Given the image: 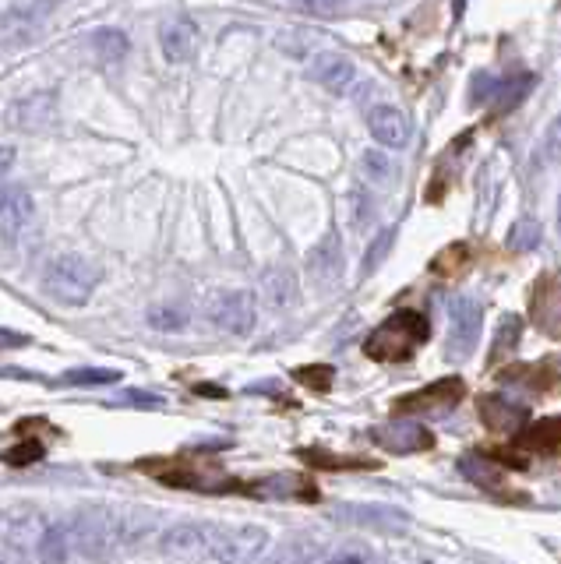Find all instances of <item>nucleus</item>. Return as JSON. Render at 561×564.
Masks as SVG:
<instances>
[{
  "label": "nucleus",
  "instance_id": "nucleus-1",
  "mask_svg": "<svg viewBox=\"0 0 561 564\" xmlns=\"http://www.w3.org/2000/svg\"><path fill=\"white\" fill-rule=\"evenodd\" d=\"M269 543L258 526H223V522H184L163 536V557L170 561H255Z\"/></svg>",
  "mask_w": 561,
  "mask_h": 564
},
{
  "label": "nucleus",
  "instance_id": "nucleus-2",
  "mask_svg": "<svg viewBox=\"0 0 561 564\" xmlns=\"http://www.w3.org/2000/svg\"><path fill=\"white\" fill-rule=\"evenodd\" d=\"M427 335H431V325L420 311H392L367 335L364 353L371 360H382V364H399V360L413 357V349L427 342Z\"/></svg>",
  "mask_w": 561,
  "mask_h": 564
},
{
  "label": "nucleus",
  "instance_id": "nucleus-3",
  "mask_svg": "<svg viewBox=\"0 0 561 564\" xmlns=\"http://www.w3.org/2000/svg\"><path fill=\"white\" fill-rule=\"evenodd\" d=\"M99 279H103V272H99L96 261L82 258V254H60L43 272V290H46V297L57 300V304L82 307L92 300Z\"/></svg>",
  "mask_w": 561,
  "mask_h": 564
},
{
  "label": "nucleus",
  "instance_id": "nucleus-4",
  "mask_svg": "<svg viewBox=\"0 0 561 564\" xmlns=\"http://www.w3.org/2000/svg\"><path fill=\"white\" fill-rule=\"evenodd\" d=\"M480 328H484V307L477 297H456L449 304V346H445V360L459 364L477 349Z\"/></svg>",
  "mask_w": 561,
  "mask_h": 564
},
{
  "label": "nucleus",
  "instance_id": "nucleus-5",
  "mask_svg": "<svg viewBox=\"0 0 561 564\" xmlns=\"http://www.w3.org/2000/svg\"><path fill=\"white\" fill-rule=\"evenodd\" d=\"M205 311H209V321L219 328V332L226 335H247L251 328H255V318H258V307H255V293L247 290H219L209 297V304H205Z\"/></svg>",
  "mask_w": 561,
  "mask_h": 564
},
{
  "label": "nucleus",
  "instance_id": "nucleus-6",
  "mask_svg": "<svg viewBox=\"0 0 561 564\" xmlns=\"http://www.w3.org/2000/svg\"><path fill=\"white\" fill-rule=\"evenodd\" d=\"M371 438L378 441V445L385 448V452L392 455H413V452H427V448L434 445L431 431H427L424 423L417 420H406V416H399V420H389L382 423V427H374Z\"/></svg>",
  "mask_w": 561,
  "mask_h": 564
},
{
  "label": "nucleus",
  "instance_id": "nucleus-7",
  "mask_svg": "<svg viewBox=\"0 0 561 564\" xmlns=\"http://www.w3.org/2000/svg\"><path fill=\"white\" fill-rule=\"evenodd\" d=\"M64 0H15L4 15H0V43H25L39 22L50 15Z\"/></svg>",
  "mask_w": 561,
  "mask_h": 564
},
{
  "label": "nucleus",
  "instance_id": "nucleus-8",
  "mask_svg": "<svg viewBox=\"0 0 561 564\" xmlns=\"http://www.w3.org/2000/svg\"><path fill=\"white\" fill-rule=\"evenodd\" d=\"M530 314H533V325H537L540 332L561 339V279L558 275H544V279L537 282Z\"/></svg>",
  "mask_w": 561,
  "mask_h": 564
},
{
  "label": "nucleus",
  "instance_id": "nucleus-9",
  "mask_svg": "<svg viewBox=\"0 0 561 564\" xmlns=\"http://www.w3.org/2000/svg\"><path fill=\"white\" fill-rule=\"evenodd\" d=\"M367 131L385 149H406L410 145V120L396 106H371L367 110Z\"/></svg>",
  "mask_w": 561,
  "mask_h": 564
},
{
  "label": "nucleus",
  "instance_id": "nucleus-10",
  "mask_svg": "<svg viewBox=\"0 0 561 564\" xmlns=\"http://www.w3.org/2000/svg\"><path fill=\"white\" fill-rule=\"evenodd\" d=\"M53 117H57V99H53L50 92L25 96L8 110L11 127H18V131H46V127L53 124Z\"/></svg>",
  "mask_w": 561,
  "mask_h": 564
},
{
  "label": "nucleus",
  "instance_id": "nucleus-11",
  "mask_svg": "<svg viewBox=\"0 0 561 564\" xmlns=\"http://www.w3.org/2000/svg\"><path fill=\"white\" fill-rule=\"evenodd\" d=\"M311 78H315L322 89L336 92V96H346L357 82V67L353 60H346L343 53H318L315 64H311Z\"/></svg>",
  "mask_w": 561,
  "mask_h": 564
},
{
  "label": "nucleus",
  "instance_id": "nucleus-12",
  "mask_svg": "<svg viewBox=\"0 0 561 564\" xmlns=\"http://www.w3.org/2000/svg\"><path fill=\"white\" fill-rule=\"evenodd\" d=\"M159 46L170 64H187L198 50V25L191 18H170L159 32Z\"/></svg>",
  "mask_w": 561,
  "mask_h": 564
},
{
  "label": "nucleus",
  "instance_id": "nucleus-13",
  "mask_svg": "<svg viewBox=\"0 0 561 564\" xmlns=\"http://www.w3.org/2000/svg\"><path fill=\"white\" fill-rule=\"evenodd\" d=\"M32 216L36 208L25 187H0V233L4 237H18L32 223Z\"/></svg>",
  "mask_w": 561,
  "mask_h": 564
},
{
  "label": "nucleus",
  "instance_id": "nucleus-14",
  "mask_svg": "<svg viewBox=\"0 0 561 564\" xmlns=\"http://www.w3.org/2000/svg\"><path fill=\"white\" fill-rule=\"evenodd\" d=\"M459 399H463V381L445 378V381H434L424 392L410 395V399L403 402V409H410V413L413 409H417V413H449Z\"/></svg>",
  "mask_w": 561,
  "mask_h": 564
},
{
  "label": "nucleus",
  "instance_id": "nucleus-15",
  "mask_svg": "<svg viewBox=\"0 0 561 564\" xmlns=\"http://www.w3.org/2000/svg\"><path fill=\"white\" fill-rule=\"evenodd\" d=\"M480 416H484V423L491 431H519L530 413H526V406L502 399V395H484L480 399Z\"/></svg>",
  "mask_w": 561,
  "mask_h": 564
},
{
  "label": "nucleus",
  "instance_id": "nucleus-16",
  "mask_svg": "<svg viewBox=\"0 0 561 564\" xmlns=\"http://www.w3.org/2000/svg\"><path fill=\"white\" fill-rule=\"evenodd\" d=\"M307 268L318 282H336L343 275V244H339V233H329L315 251L307 254Z\"/></svg>",
  "mask_w": 561,
  "mask_h": 564
},
{
  "label": "nucleus",
  "instance_id": "nucleus-17",
  "mask_svg": "<svg viewBox=\"0 0 561 564\" xmlns=\"http://www.w3.org/2000/svg\"><path fill=\"white\" fill-rule=\"evenodd\" d=\"M336 519L357 522V526H374V529L406 526V515L399 508H385V505H346L336 512Z\"/></svg>",
  "mask_w": 561,
  "mask_h": 564
},
{
  "label": "nucleus",
  "instance_id": "nucleus-18",
  "mask_svg": "<svg viewBox=\"0 0 561 564\" xmlns=\"http://www.w3.org/2000/svg\"><path fill=\"white\" fill-rule=\"evenodd\" d=\"M262 300L272 311H286L297 300V279H293L290 268H272L262 275Z\"/></svg>",
  "mask_w": 561,
  "mask_h": 564
},
{
  "label": "nucleus",
  "instance_id": "nucleus-19",
  "mask_svg": "<svg viewBox=\"0 0 561 564\" xmlns=\"http://www.w3.org/2000/svg\"><path fill=\"white\" fill-rule=\"evenodd\" d=\"M459 473H463L470 483H477L480 490H502L505 487L502 466L484 459V455H463V459H459Z\"/></svg>",
  "mask_w": 561,
  "mask_h": 564
},
{
  "label": "nucleus",
  "instance_id": "nucleus-20",
  "mask_svg": "<svg viewBox=\"0 0 561 564\" xmlns=\"http://www.w3.org/2000/svg\"><path fill=\"white\" fill-rule=\"evenodd\" d=\"M360 173H364L367 184H378V187H392L399 180V166L385 156V149H367L360 156Z\"/></svg>",
  "mask_w": 561,
  "mask_h": 564
},
{
  "label": "nucleus",
  "instance_id": "nucleus-21",
  "mask_svg": "<svg viewBox=\"0 0 561 564\" xmlns=\"http://www.w3.org/2000/svg\"><path fill=\"white\" fill-rule=\"evenodd\" d=\"M251 494H258V498H300V494L311 498V490L304 487V480H300V476H290V473L258 480L255 487H251Z\"/></svg>",
  "mask_w": 561,
  "mask_h": 564
},
{
  "label": "nucleus",
  "instance_id": "nucleus-22",
  "mask_svg": "<svg viewBox=\"0 0 561 564\" xmlns=\"http://www.w3.org/2000/svg\"><path fill=\"white\" fill-rule=\"evenodd\" d=\"M533 85H537V78H533V75H516V78H509V82H498V89H494V96H491L494 110H498V113L516 110V106L530 96Z\"/></svg>",
  "mask_w": 561,
  "mask_h": 564
},
{
  "label": "nucleus",
  "instance_id": "nucleus-23",
  "mask_svg": "<svg viewBox=\"0 0 561 564\" xmlns=\"http://www.w3.org/2000/svg\"><path fill=\"white\" fill-rule=\"evenodd\" d=\"M92 50H96L99 60H106V64H120V60L128 57V36L120 29H99L96 36H92Z\"/></svg>",
  "mask_w": 561,
  "mask_h": 564
},
{
  "label": "nucleus",
  "instance_id": "nucleus-24",
  "mask_svg": "<svg viewBox=\"0 0 561 564\" xmlns=\"http://www.w3.org/2000/svg\"><path fill=\"white\" fill-rule=\"evenodd\" d=\"M519 335H523V318H519V314H505V318L498 321V328H494V357L512 353Z\"/></svg>",
  "mask_w": 561,
  "mask_h": 564
},
{
  "label": "nucleus",
  "instance_id": "nucleus-25",
  "mask_svg": "<svg viewBox=\"0 0 561 564\" xmlns=\"http://www.w3.org/2000/svg\"><path fill=\"white\" fill-rule=\"evenodd\" d=\"M561 441V420H544L537 427L523 434V445L526 448H540V452H551L554 445Z\"/></svg>",
  "mask_w": 561,
  "mask_h": 564
},
{
  "label": "nucleus",
  "instance_id": "nucleus-26",
  "mask_svg": "<svg viewBox=\"0 0 561 564\" xmlns=\"http://www.w3.org/2000/svg\"><path fill=\"white\" fill-rule=\"evenodd\" d=\"M149 325L156 332H180L187 325V311L177 304H163V307H152L149 311Z\"/></svg>",
  "mask_w": 561,
  "mask_h": 564
},
{
  "label": "nucleus",
  "instance_id": "nucleus-27",
  "mask_svg": "<svg viewBox=\"0 0 561 564\" xmlns=\"http://www.w3.org/2000/svg\"><path fill=\"white\" fill-rule=\"evenodd\" d=\"M537 244H540V223L537 219H519V223L509 230V251L523 254V251H533Z\"/></svg>",
  "mask_w": 561,
  "mask_h": 564
},
{
  "label": "nucleus",
  "instance_id": "nucleus-28",
  "mask_svg": "<svg viewBox=\"0 0 561 564\" xmlns=\"http://www.w3.org/2000/svg\"><path fill=\"white\" fill-rule=\"evenodd\" d=\"M113 381H120V371H110V367H78L64 374V385H113Z\"/></svg>",
  "mask_w": 561,
  "mask_h": 564
},
{
  "label": "nucleus",
  "instance_id": "nucleus-29",
  "mask_svg": "<svg viewBox=\"0 0 561 564\" xmlns=\"http://www.w3.org/2000/svg\"><path fill=\"white\" fill-rule=\"evenodd\" d=\"M392 240H396V230H385V233H378V240H374L371 247H367V258H364V275H371L374 268L382 265V258L389 254V247H392Z\"/></svg>",
  "mask_w": 561,
  "mask_h": 564
},
{
  "label": "nucleus",
  "instance_id": "nucleus-30",
  "mask_svg": "<svg viewBox=\"0 0 561 564\" xmlns=\"http://www.w3.org/2000/svg\"><path fill=\"white\" fill-rule=\"evenodd\" d=\"M540 152H544L547 163H561V113L547 124L544 141H540Z\"/></svg>",
  "mask_w": 561,
  "mask_h": 564
},
{
  "label": "nucleus",
  "instance_id": "nucleus-31",
  "mask_svg": "<svg viewBox=\"0 0 561 564\" xmlns=\"http://www.w3.org/2000/svg\"><path fill=\"white\" fill-rule=\"evenodd\" d=\"M4 459H8V466H32V462L43 459V445H39V441H25V445L11 448Z\"/></svg>",
  "mask_w": 561,
  "mask_h": 564
},
{
  "label": "nucleus",
  "instance_id": "nucleus-32",
  "mask_svg": "<svg viewBox=\"0 0 561 564\" xmlns=\"http://www.w3.org/2000/svg\"><path fill=\"white\" fill-rule=\"evenodd\" d=\"M297 381H304V385H311V388H329L332 385V367H300Z\"/></svg>",
  "mask_w": 561,
  "mask_h": 564
},
{
  "label": "nucleus",
  "instance_id": "nucleus-33",
  "mask_svg": "<svg viewBox=\"0 0 561 564\" xmlns=\"http://www.w3.org/2000/svg\"><path fill=\"white\" fill-rule=\"evenodd\" d=\"M494 89H498V82H494L491 75H484V71H480V75H473L470 103H473V106H480V103H484V99H491V96H494Z\"/></svg>",
  "mask_w": 561,
  "mask_h": 564
},
{
  "label": "nucleus",
  "instance_id": "nucleus-34",
  "mask_svg": "<svg viewBox=\"0 0 561 564\" xmlns=\"http://www.w3.org/2000/svg\"><path fill=\"white\" fill-rule=\"evenodd\" d=\"M117 402L120 406H142V409H159L163 406V399L159 395H152V392H124V395H117Z\"/></svg>",
  "mask_w": 561,
  "mask_h": 564
},
{
  "label": "nucleus",
  "instance_id": "nucleus-35",
  "mask_svg": "<svg viewBox=\"0 0 561 564\" xmlns=\"http://www.w3.org/2000/svg\"><path fill=\"white\" fill-rule=\"evenodd\" d=\"M307 11H315V15H329V11H336L339 4H346V0H300Z\"/></svg>",
  "mask_w": 561,
  "mask_h": 564
},
{
  "label": "nucleus",
  "instance_id": "nucleus-36",
  "mask_svg": "<svg viewBox=\"0 0 561 564\" xmlns=\"http://www.w3.org/2000/svg\"><path fill=\"white\" fill-rule=\"evenodd\" d=\"M29 342V335H22V332H8V328H0V349H18V346H25Z\"/></svg>",
  "mask_w": 561,
  "mask_h": 564
},
{
  "label": "nucleus",
  "instance_id": "nucleus-37",
  "mask_svg": "<svg viewBox=\"0 0 561 564\" xmlns=\"http://www.w3.org/2000/svg\"><path fill=\"white\" fill-rule=\"evenodd\" d=\"M11 166H15V149H0V177H8Z\"/></svg>",
  "mask_w": 561,
  "mask_h": 564
},
{
  "label": "nucleus",
  "instance_id": "nucleus-38",
  "mask_svg": "<svg viewBox=\"0 0 561 564\" xmlns=\"http://www.w3.org/2000/svg\"><path fill=\"white\" fill-rule=\"evenodd\" d=\"M466 4H470V0H452V18H463Z\"/></svg>",
  "mask_w": 561,
  "mask_h": 564
},
{
  "label": "nucleus",
  "instance_id": "nucleus-39",
  "mask_svg": "<svg viewBox=\"0 0 561 564\" xmlns=\"http://www.w3.org/2000/svg\"><path fill=\"white\" fill-rule=\"evenodd\" d=\"M558 237H561V198H558Z\"/></svg>",
  "mask_w": 561,
  "mask_h": 564
}]
</instances>
